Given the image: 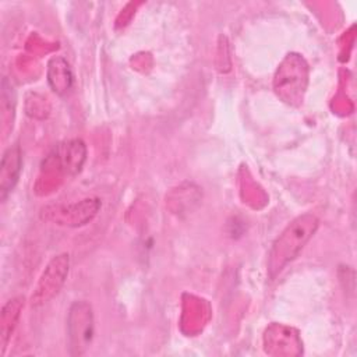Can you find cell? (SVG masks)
Returning a JSON list of instances; mask_svg holds the SVG:
<instances>
[{"label":"cell","mask_w":357,"mask_h":357,"mask_svg":"<svg viewBox=\"0 0 357 357\" xmlns=\"http://www.w3.org/2000/svg\"><path fill=\"white\" fill-rule=\"evenodd\" d=\"M318 227V219L305 213L291 220L284 230L275 240L269 252L268 272L271 278H275L297 254L303 250L304 244L311 238Z\"/></svg>","instance_id":"cell-1"},{"label":"cell","mask_w":357,"mask_h":357,"mask_svg":"<svg viewBox=\"0 0 357 357\" xmlns=\"http://www.w3.org/2000/svg\"><path fill=\"white\" fill-rule=\"evenodd\" d=\"M308 84V66L297 53H289L276 70L273 89L290 106H300Z\"/></svg>","instance_id":"cell-2"},{"label":"cell","mask_w":357,"mask_h":357,"mask_svg":"<svg viewBox=\"0 0 357 357\" xmlns=\"http://www.w3.org/2000/svg\"><path fill=\"white\" fill-rule=\"evenodd\" d=\"M67 329L70 354H82L89 347L93 335V315L88 303L77 301L71 305L67 319Z\"/></svg>","instance_id":"cell-3"},{"label":"cell","mask_w":357,"mask_h":357,"mask_svg":"<svg viewBox=\"0 0 357 357\" xmlns=\"http://www.w3.org/2000/svg\"><path fill=\"white\" fill-rule=\"evenodd\" d=\"M68 254H60L50 259L33 289L31 297V304L33 307L49 301L59 293L68 275Z\"/></svg>","instance_id":"cell-4"},{"label":"cell","mask_w":357,"mask_h":357,"mask_svg":"<svg viewBox=\"0 0 357 357\" xmlns=\"http://www.w3.org/2000/svg\"><path fill=\"white\" fill-rule=\"evenodd\" d=\"M100 201L98 198H86L79 204L56 208V222L64 226H81L89 222L99 211Z\"/></svg>","instance_id":"cell-5"},{"label":"cell","mask_w":357,"mask_h":357,"mask_svg":"<svg viewBox=\"0 0 357 357\" xmlns=\"http://www.w3.org/2000/svg\"><path fill=\"white\" fill-rule=\"evenodd\" d=\"M21 169H22L21 149L18 145H13L3 153L1 163H0V192L3 199H6V197L15 187Z\"/></svg>","instance_id":"cell-6"},{"label":"cell","mask_w":357,"mask_h":357,"mask_svg":"<svg viewBox=\"0 0 357 357\" xmlns=\"http://www.w3.org/2000/svg\"><path fill=\"white\" fill-rule=\"evenodd\" d=\"M54 151V158L60 163V169H63L66 173L75 174L81 170L85 160V145L81 139H73L64 144H59L57 149Z\"/></svg>","instance_id":"cell-7"}]
</instances>
